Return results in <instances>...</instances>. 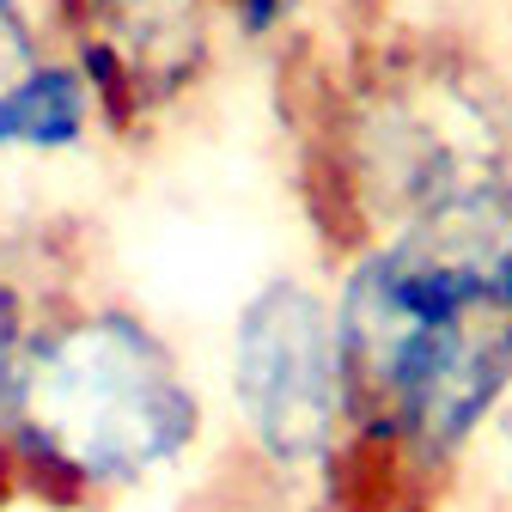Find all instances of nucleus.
<instances>
[{
    "label": "nucleus",
    "mask_w": 512,
    "mask_h": 512,
    "mask_svg": "<svg viewBox=\"0 0 512 512\" xmlns=\"http://www.w3.org/2000/svg\"><path fill=\"white\" fill-rule=\"evenodd\" d=\"M336 324L354 421L452 476L512 391V177L366 244Z\"/></svg>",
    "instance_id": "1"
},
{
    "label": "nucleus",
    "mask_w": 512,
    "mask_h": 512,
    "mask_svg": "<svg viewBox=\"0 0 512 512\" xmlns=\"http://www.w3.org/2000/svg\"><path fill=\"white\" fill-rule=\"evenodd\" d=\"M0 427L19 464L80 500L171 470L202 433V397L147 317L98 305L25 336Z\"/></svg>",
    "instance_id": "2"
},
{
    "label": "nucleus",
    "mask_w": 512,
    "mask_h": 512,
    "mask_svg": "<svg viewBox=\"0 0 512 512\" xmlns=\"http://www.w3.org/2000/svg\"><path fill=\"white\" fill-rule=\"evenodd\" d=\"M512 177V104L488 68L409 55L360 86L336 135V183L360 250Z\"/></svg>",
    "instance_id": "3"
},
{
    "label": "nucleus",
    "mask_w": 512,
    "mask_h": 512,
    "mask_svg": "<svg viewBox=\"0 0 512 512\" xmlns=\"http://www.w3.org/2000/svg\"><path fill=\"white\" fill-rule=\"evenodd\" d=\"M232 403L281 470H324L354 427V378L336 305L305 281L256 287L232 324Z\"/></svg>",
    "instance_id": "4"
},
{
    "label": "nucleus",
    "mask_w": 512,
    "mask_h": 512,
    "mask_svg": "<svg viewBox=\"0 0 512 512\" xmlns=\"http://www.w3.org/2000/svg\"><path fill=\"white\" fill-rule=\"evenodd\" d=\"M92 86L68 61H43L13 92H0V147L13 153H61L86 141L92 128Z\"/></svg>",
    "instance_id": "5"
},
{
    "label": "nucleus",
    "mask_w": 512,
    "mask_h": 512,
    "mask_svg": "<svg viewBox=\"0 0 512 512\" xmlns=\"http://www.w3.org/2000/svg\"><path fill=\"white\" fill-rule=\"evenodd\" d=\"M31 68H43V43L25 0H0V92H13Z\"/></svg>",
    "instance_id": "6"
},
{
    "label": "nucleus",
    "mask_w": 512,
    "mask_h": 512,
    "mask_svg": "<svg viewBox=\"0 0 512 512\" xmlns=\"http://www.w3.org/2000/svg\"><path fill=\"white\" fill-rule=\"evenodd\" d=\"M19 354H25V305H19V293L7 281H0V415H7V391H13Z\"/></svg>",
    "instance_id": "7"
},
{
    "label": "nucleus",
    "mask_w": 512,
    "mask_h": 512,
    "mask_svg": "<svg viewBox=\"0 0 512 512\" xmlns=\"http://www.w3.org/2000/svg\"><path fill=\"white\" fill-rule=\"evenodd\" d=\"M476 445H482V464H488V476H494V482L512 494V391H506V403L494 409V421L482 427V439H476Z\"/></svg>",
    "instance_id": "8"
},
{
    "label": "nucleus",
    "mask_w": 512,
    "mask_h": 512,
    "mask_svg": "<svg viewBox=\"0 0 512 512\" xmlns=\"http://www.w3.org/2000/svg\"><path fill=\"white\" fill-rule=\"evenodd\" d=\"M232 13H238V25H244L250 37H269L281 19L299 13V0H232Z\"/></svg>",
    "instance_id": "9"
},
{
    "label": "nucleus",
    "mask_w": 512,
    "mask_h": 512,
    "mask_svg": "<svg viewBox=\"0 0 512 512\" xmlns=\"http://www.w3.org/2000/svg\"><path fill=\"white\" fill-rule=\"evenodd\" d=\"M98 19H153V13H189V0H86Z\"/></svg>",
    "instance_id": "10"
}]
</instances>
